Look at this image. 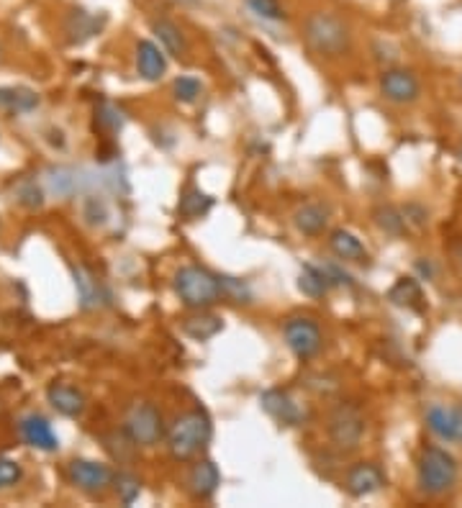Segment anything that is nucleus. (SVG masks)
<instances>
[{"label": "nucleus", "instance_id": "obj_2", "mask_svg": "<svg viewBox=\"0 0 462 508\" xmlns=\"http://www.w3.org/2000/svg\"><path fill=\"white\" fill-rule=\"evenodd\" d=\"M303 39H306L313 55L327 57V59L347 55L350 47H352L350 26L341 21L340 16L329 14V11H316L306 18Z\"/></svg>", "mask_w": 462, "mask_h": 508}, {"label": "nucleus", "instance_id": "obj_39", "mask_svg": "<svg viewBox=\"0 0 462 508\" xmlns=\"http://www.w3.org/2000/svg\"><path fill=\"white\" fill-rule=\"evenodd\" d=\"M457 162H460V167H462V147H460V151H457Z\"/></svg>", "mask_w": 462, "mask_h": 508}, {"label": "nucleus", "instance_id": "obj_29", "mask_svg": "<svg viewBox=\"0 0 462 508\" xmlns=\"http://www.w3.org/2000/svg\"><path fill=\"white\" fill-rule=\"evenodd\" d=\"M201 93H204L201 80H198V78H191V75H183V78H177L175 83H173V96H175V100H180V103H185V106L195 103V100L201 98Z\"/></svg>", "mask_w": 462, "mask_h": 508}, {"label": "nucleus", "instance_id": "obj_3", "mask_svg": "<svg viewBox=\"0 0 462 508\" xmlns=\"http://www.w3.org/2000/svg\"><path fill=\"white\" fill-rule=\"evenodd\" d=\"M175 285L177 298L183 301V306H188L193 311H204L216 306L224 293H221V280L218 275H214L211 270L198 267V264H185L175 273Z\"/></svg>", "mask_w": 462, "mask_h": 508}, {"label": "nucleus", "instance_id": "obj_37", "mask_svg": "<svg viewBox=\"0 0 462 508\" xmlns=\"http://www.w3.org/2000/svg\"><path fill=\"white\" fill-rule=\"evenodd\" d=\"M324 270H327V277L331 285H352V277L347 275L340 264H331V262H327V264H324Z\"/></svg>", "mask_w": 462, "mask_h": 508}, {"label": "nucleus", "instance_id": "obj_18", "mask_svg": "<svg viewBox=\"0 0 462 508\" xmlns=\"http://www.w3.org/2000/svg\"><path fill=\"white\" fill-rule=\"evenodd\" d=\"M224 331V321L216 314H205L204 311H195L193 316H188L183 321V334L193 339V342H208Z\"/></svg>", "mask_w": 462, "mask_h": 508}, {"label": "nucleus", "instance_id": "obj_19", "mask_svg": "<svg viewBox=\"0 0 462 508\" xmlns=\"http://www.w3.org/2000/svg\"><path fill=\"white\" fill-rule=\"evenodd\" d=\"M39 109V93L31 88H0V113H28Z\"/></svg>", "mask_w": 462, "mask_h": 508}, {"label": "nucleus", "instance_id": "obj_11", "mask_svg": "<svg viewBox=\"0 0 462 508\" xmlns=\"http://www.w3.org/2000/svg\"><path fill=\"white\" fill-rule=\"evenodd\" d=\"M385 485V475L375 462H357L344 475V491L352 498H365L381 491Z\"/></svg>", "mask_w": 462, "mask_h": 508}, {"label": "nucleus", "instance_id": "obj_12", "mask_svg": "<svg viewBox=\"0 0 462 508\" xmlns=\"http://www.w3.org/2000/svg\"><path fill=\"white\" fill-rule=\"evenodd\" d=\"M18 431H21V437L28 447H34V450H41V452H57L59 450V437L55 434L52 424L39 413L24 416L18 421Z\"/></svg>", "mask_w": 462, "mask_h": 508}, {"label": "nucleus", "instance_id": "obj_38", "mask_svg": "<svg viewBox=\"0 0 462 508\" xmlns=\"http://www.w3.org/2000/svg\"><path fill=\"white\" fill-rule=\"evenodd\" d=\"M404 216H406L408 226H416V229H422L426 223V211H422L419 206H406L404 208Z\"/></svg>", "mask_w": 462, "mask_h": 508}, {"label": "nucleus", "instance_id": "obj_36", "mask_svg": "<svg viewBox=\"0 0 462 508\" xmlns=\"http://www.w3.org/2000/svg\"><path fill=\"white\" fill-rule=\"evenodd\" d=\"M85 216H88L90 223H106V219H109L106 203H103V201H98V198H90V201H88V206H85Z\"/></svg>", "mask_w": 462, "mask_h": 508}, {"label": "nucleus", "instance_id": "obj_21", "mask_svg": "<svg viewBox=\"0 0 462 508\" xmlns=\"http://www.w3.org/2000/svg\"><path fill=\"white\" fill-rule=\"evenodd\" d=\"M331 288H334V285L329 283L324 264H321V267H319V264H303V267H300L299 290L303 295H309V298H321V295H327Z\"/></svg>", "mask_w": 462, "mask_h": 508}, {"label": "nucleus", "instance_id": "obj_40", "mask_svg": "<svg viewBox=\"0 0 462 508\" xmlns=\"http://www.w3.org/2000/svg\"><path fill=\"white\" fill-rule=\"evenodd\" d=\"M457 260H460V264H462V244H460V249H457Z\"/></svg>", "mask_w": 462, "mask_h": 508}, {"label": "nucleus", "instance_id": "obj_34", "mask_svg": "<svg viewBox=\"0 0 462 508\" xmlns=\"http://www.w3.org/2000/svg\"><path fill=\"white\" fill-rule=\"evenodd\" d=\"M21 481H24V467L16 460L0 457V491H11Z\"/></svg>", "mask_w": 462, "mask_h": 508}, {"label": "nucleus", "instance_id": "obj_6", "mask_svg": "<svg viewBox=\"0 0 462 508\" xmlns=\"http://www.w3.org/2000/svg\"><path fill=\"white\" fill-rule=\"evenodd\" d=\"M365 434V419L354 403H340L329 416V440L341 452H352L360 447Z\"/></svg>", "mask_w": 462, "mask_h": 508}, {"label": "nucleus", "instance_id": "obj_20", "mask_svg": "<svg viewBox=\"0 0 462 508\" xmlns=\"http://www.w3.org/2000/svg\"><path fill=\"white\" fill-rule=\"evenodd\" d=\"M152 31L157 34V39H160V44H163V49L170 57H183L185 52H188L185 34H183V28L177 26L175 21H170V18H157V21L152 24Z\"/></svg>", "mask_w": 462, "mask_h": 508}, {"label": "nucleus", "instance_id": "obj_22", "mask_svg": "<svg viewBox=\"0 0 462 508\" xmlns=\"http://www.w3.org/2000/svg\"><path fill=\"white\" fill-rule=\"evenodd\" d=\"M293 223H296V229H299L300 233H306V236H319V233L327 229L329 208L319 206V203H309V206L296 211Z\"/></svg>", "mask_w": 462, "mask_h": 508}, {"label": "nucleus", "instance_id": "obj_13", "mask_svg": "<svg viewBox=\"0 0 462 508\" xmlns=\"http://www.w3.org/2000/svg\"><path fill=\"white\" fill-rule=\"evenodd\" d=\"M259 406H262V411L272 416L278 424H286V426H299L300 419H303V411H300V406L296 400L288 396L286 390H265L262 396H259Z\"/></svg>", "mask_w": 462, "mask_h": 508}, {"label": "nucleus", "instance_id": "obj_8", "mask_svg": "<svg viewBox=\"0 0 462 508\" xmlns=\"http://www.w3.org/2000/svg\"><path fill=\"white\" fill-rule=\"evenodd\" d=\"M113 470L96 460H72L68 465L69 482L85 495H103L113 488Z\"/></svg>", "mask_w": 462, "mask_h": 508}, {"label": "nucleus", "instance_id": "obj_14", "mask_svg": "<svg viewBox=\"0 0 462 508\" xmlns=\"http://www.w3.org/2000/svg\"><path fill=\"white\" fill-rule=\"evenodd\" d=\"M136 72L142 80L147 83H157L163 80L167 72V59H164V49H160L157 44L150 39H142L136 44Z\"/></svg>", "mask_w": 462, "mask_h": 508}, {"label": "nucleus", "instance_id": "obj_27", "mask_svg": "<svg viewBox=\"0 0 462 508\" xmlns=\"http://www.w3.org/2000/svg\"><path fill=\"white\" fill-rule=\"evenodd\" d=\"M375 223L381 226L383 232L391 233V236H401V233L408 232V223H406V216H404V211H398L394 206H381L375 208Z\"/></svg>", "mask_w": 462, "mask_h": 508}, {"label": "nucleus", "instance_id": "obj_10", "mask_svg": "<svg viewBox=\"0 0 462 508\" xmlns=\"http://www.w3.org/2000/svg\"><path fill=\"white\" fill-rule=\"evenodd\" d=\"M381 93L385 96V100L406 106V103H414L419 98L422 85H419V78L411 69H385L381 75Z\"/></svg>", "mask_w": 462, "mask_h": 508}, {"label": "nucleus", "instance_id": "obj_15", "mask_svg": "<svg viewBox=\"0 0 462 508\" xmlns=\"http://www.w3.org/2000/svg\"><path fill=\"white\" fill-rule=\"evenodd\" d=\"M218 485H221V472H218V467L211 460H201V462H195L191 467V472H188V493L195 501L214 498Z\"/></svg>", "mask_w": 462, "mask_h": 508}, {"label": "nucleus", "instance_id": "obj_31", "mask_svg": "<svg viewBox=\"0 0 462 508\" xmlns=\"http://www.w3.org/2000/svg\"><path fill=\"white\" fill-rule=\"evenodd\" d=\"M221 280V293H224V298L231 303H249L252 301V290L247 283H242L239 277H231V275H218Z\"/></svg>", "mask_w": 462, "mask_h": 508}, {"label": "nucleus", "instance_id": "obj_16", "mask_svg": "<svg viewBox=\"0 0 462 508\" xmlns=\"http://www.w3.org/2000/svg\"><path fill=\"white\" fill-rule=\"evenodd\" d=\"M47 400L52 403V409L68 419H78L85 413V396H82L80 388L69 383H52L47 388Z\"/></svg>", "mask_w": 462, "mask_h": 508}, {"label": "nucleus", "instance_id": "obj_1", "mask_svg": "<svg viewBox=\"0 0 462 508\" xmlns=\"http://www.w3.org/2000/svg\"><path fill=\"white\" fill-rule=\"evenodd\" d=\"M214 426L211 416L204 409H191V411L180 413L175 424L167 431V450L177 462H188L193 457L204 452L205 444L211 441Z\"/></svg>", "mask_w": 462, "mask_h": 508}, {"label": "nucleus", "instance_id": "obj_24", "mask_svg": "<svg viewBox=\"0 0 462 508\" xmlns=\"http://www.w3.org/2000/svg\"><path fill=\"white\" fill-rule=\"evenodd\" d=\"M388 301L398 306V308H414V311H419L424 306L422 285L414 277H401L394 288L388 290Z\"/></svg>", "mask_w": 462, "mask_h": 508}, {"label": "nucleus", "instance_id": "obj_28", "mask_svg": "<svg viewBox=\"0 0 462 508\" xmlns=\"http://www.w3.org/2000/svg\"><path fill=\"white\" fill-rule=\"evenodd\" d=\"M113 491H116L123 506H131L142 493V482L131 472H119V475H113Z\"/></svg>", "mask_w": 462, "mask_h": 508}, {"label": "nucleus", "instance_id": "obj_23", "mask_svg": "<svg viewBox=\"0 0 462 508\" xmlns=\"http://www.w3.org/2000/svg\"><path fill=\"white\" fill-rule=\"evenodd\" d=\"M214 206V198L204 192L201 188H185V192L180 195V203H177V213L183 216V219H201L205 216L208 211Z\"/></svg>", "mask_w": 462, "mask_h": 508}, {"label": "nucleus", "instance_id": "obj_9", "mask_svg": "<svg viewBox=\"0 0 462 508\" xmlns=\"http://www.w3.org/2000/svg\"><path fill=\"white\" fill-rule=\"evenodd\" d=\"M424 421L436 440L447 441V444H462V406L435 403V406H429Z\"/></svg>", "mask_w": 462, "mask_h": 508}, {"label": "nucleus", "instance_id": "obj_25", "mask_svg": "<svg viewBox=\"0 0 462 508\" xmlns=\"http://www.w3.org/2000/svg\"><path fill=\"white\" fill-rule=\"evenodd\" d=\"M75 288L80 295L82 308H98L103 303V288L98 283L90 270L85 267H75Z\"/></svg>", "mask_w": 462, "mask_h": 508}, {"label": "nucleus", "instance_id": "obj_35", "mask_svg": "<svg viewBox=\"0 0 462 508\" xmlns=\"http://www.w3.org/2000/svg\"><path fill=\"white\" fill-rule=\"evenodd\" d=\"M16 198L18 203L26 208H41L44 206V192L41 188L34 182V180H24L18 188H16Z\"/></svg>", "mask_w": 462, "mask_h": 508}, {"label": "nucleus", "instance_id": "obj_32", "mask_svg": "<svg viewBox=\"0 0 462 508\" xmlns=\"http://www.w3.org/2000/svg\"><path fill=\"white\" fill-rule=\"evenodd\" d=\"M245 3L262 21H283L286 18V8L280 5V0H245Z\"/></svg>", "mask_w": 462, "mask_h": 508}, {"label": "nucleus", "instance_id": "obj_26", "mask_svg": "<svg viewBox=\"0 0 462 508\" xmlns=\"http://www.w3.org/2000/svg\"><path fill=\"white\" fill-rule=\"evenodd\" d=\"M65 28H68L69 42L82 44V42H88L93 34H98L100 21H98L93 14H85V11H72L68 18V26Z\"/></svg>", "mask_w": 462, "mask_h": 508}, {"label": "nucleus", "instance_id": "obj_5", "mask_svg": "<svg viewBox=\"0 0 462 508\" xmlns=\"http://www.w3.org/2000/svg\"><path fill=\"white\" fill-rule=\"evenodd\" d=\"M123 434L134 441L136 447H154L164 437V421L160 409L150 400H139L131 406V411L126 413L123 421Z\"/></svg>", "mask_w": 462, "mask_h": 508}, {"label": "nucleus", "instance_id": "obj_17", "mask_svg": "<svg viewBox=\"0 0 462 508\" xmlns=\"http://www.w3.org/2000/svg\"><path fill=\"white\" fill-rule=\"evenodd\" d=\"M329 249L340 257L341 262H367L370 252L362 244V239L350 229H334L329 233Z\"/></svg>", "mask_w": 462, "mask_h": 508}, {"label": "nucleus", "instance_id": "obj_7", "mask_svg": "<svg viewBox=\"0 0 462 508\" xmlns=\"http://www.w3.org/2000/svg\"><path fill=\"white\" fill-rule=\"evenodd\" d=\"M283 337H286L288 349L303 362L316 358L321 352V344H324L319 324L309 316L288 318L283 324Z\"/></svg>", "mask_w": 462, "mask_h": 508}, {"label": "nucleus", "instance_id": "obj_33", "mask_svg": "<svg viewBox=\"0 0 462 508\" xmlns=\"http://www.w3.org/2000/svg\"><path fill=\"white\" fill-rule=\"evenodd\" d=\"M96 121L106 131H121L123 124H126L121 109H116L113 103H100V109L96 113Z\"/></svg>", "mask_w": 462, "mask_h": 508}, {"label": "nucleus", "instance_id": "obj_30", "mask_svg": "<svg viewBox=\"0 0 462 508\" xmlns=\"http://www.w3.org/2000/svg\"><path fill=\"white\" fill-rule=\"evenodd\" d=\"M47 182L57 195H72V191L78 188V172L68 170V167H57V170H49Z\"/></svg>", "mask_w": 462, "mask_h": 508}, {"label": "nucleus", "instance_id": "obj_4", "mask_svg": "<svg viewBox=\"0 0 462 508\" xmlns=\"http://www.w3.org/2000/svg\"><path fill=\"white\" fill-rule=\"evenodd\" d=\"M460 475V465L457 460L442 450V447H426L419 457V467H416V481L422 493L426 495H445L455 488Z\"/></svg>", "mask_w": 462, "mask_h": 508}]
</instances>
